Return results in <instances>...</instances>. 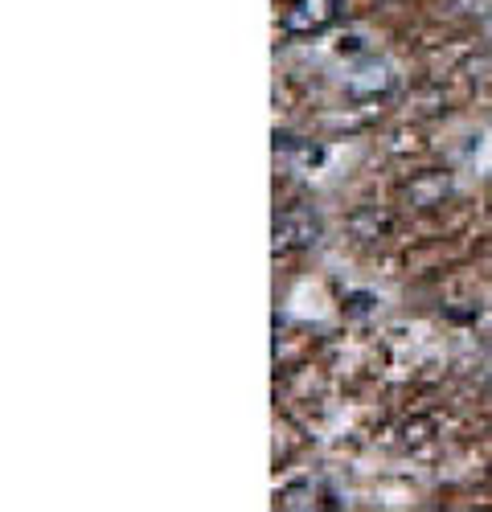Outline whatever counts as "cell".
<instances>
[{
    "instance_id": "cell-1",
    "label": "cell",
    "mask_w": 492,
    "mask_h": 512,
    "mask_svg": "<svg viewBox=\"0 0 492 512\" xmlns=\"http://www.w3.org/2000/svg\"><path fill=\"white\" fill-rule=\"evenodd\" d=\"M341 21V0H292L283 13V33L287 37H316Z\"/></svg>"
},
{
    "instance_id": "cell-2",
    "label": "cell",
    "mask_w": 492,
    "mask_h": 512,
    "mask_svg": "<svg viewBox=\"0 0 492 512\" xmlns=\"http://www.w3.org/2000/svg\"><path fill=\"white\" fill-rule=\"evenodd\" d=\"M320 238V218L308 205H287L275 218V254H292V250H308Z\"/></svg>"
},
{
    "instance_id": "cell-3",
    "label": "cell",
    "mask_w": 492,
    "mask_h": 512,
    "mask_svg": "<svg viewBox=\"0 0 492 512\" xmlns=\"http://www.w3.org/2000/svg\"><path fill=\"white\" fill-rule=\"evenodd\" d=\"M275 504L287 512H324V508H345V496L328 480H296V484L279 488Z\"/></svg>"
},
{
    "instance_id": "cell-4",
    "label": "cell",
    "mask_w": 492,
    "mask_h": 512,
    "mask_svg": "<svg viewBox=\"0 0 492 512\" xmlns=\"http://www.w3.org/2000/svg\"><path fill=\"white\" fill-rule=\"evenodd\" d=\"M390 91H394V70H390L386 62H378V58L361 62V66L349 74V82H345V95H349L353 103H378V99H386Z\"/></svg>"
}]
</instances>
